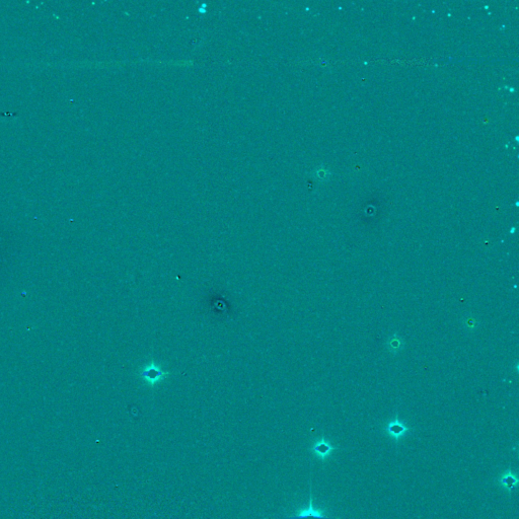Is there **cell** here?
Here are the masks:
<instances>
[{
	"label": "cell",
	"instance_id": "1",
	"mask_svg": "<svg viewBox=\"0 0 519 519\" xmlns=\"http://www.w3.org/2000/svg\"><path fill=\"white\" fill-rule=\"evenodd\" d=\"M168 375V372L163 371L161 367L154 362L147 364L140 371L141 378L150 387H154L161 382Z\"/></svg>",
	"mask_w": 519,
	"mask_h": 519
},
{
	"label": "cell",
	"instance_id": "2",
	"mask_svg": "<svg viewBox=\"0 0 519 519\" xmlns=\"http://www.w3.org/2000/svg\"><path fill=\"white\" fill-rule=\"evenodd\" d=\"M278 519H340V518H335V517H329L326 515H324L323 513H321L320 511L316 510L315 508H313V504H312V497L310 496V500H309V506L303 510L300 511L298 514L296 515H292V516H289V517H283V518H278Z\"/></svg>",
	"mask_w": 519,
	"mask_h": 519
},
{
	"label": "cell",
	"instance_id": "3",
	"mask_svg": "<svg viewBox=\"0 0 519 519\" xmlns=\"http://www.w3.org/2000/svg\"><path fill=\"white\" fill-rule=\"evenodd\" d=\"M386 431L389 435L393 437V438L398 441L401 437H403L409 431V428L399 419H394L393 421L389 423Z\"/></svg>",
	"mask_w": 519,
	"mask_h": 519
},
{
	"label": "cell",
	"instance_id": "4",
	"mask_svg": "<svg viewBox=\"0 0 519 519\" xmlns=\"http://www.w3.org/2000/svg\"><path fill=\"white\" fill-rule=\"evenodd\" d=\"M335 449H338L337 447H334L329 441H326L324 437L319 440L318 442H316L315 444L312 445L311 447V450L313 453H315L319 457H321L322 460H324L325 457L329 455L333 450Z\"/></svg>",
	"mask_w": 519,
	"mask_h": 519
},
{
	"label": "cell",
	"instance_id": "5",
	"mask_svg": "<svg viewBox=\"0 0 519 519\" xmlns=\"http://www.w3.org/2000/svg\"><path fill=\"white\" fill-rule=\"evenodd\" d=\"M500 484L505 486V488L508 489L509 491H513L517 484H518V480L517 477L514 474H512L511 472H508L507 474H505L501 479H500Z\"/></svg>",
	"mask_w": 519,
	"mask_h": 519
},
{
	"label": "cell",
	"instance_id": "6",
	"mask_svg": "<svg viewBox=\"0 0 519 519\" xmlns=\"http://www.w3.org/2000/svg\"><path fill=\"white\" fill-rule=\"evenodd\" d=\"M390 346H391V347H394L395 349H399V347H400V343H399V341H398V342H395V339H394V340H392V341H391V342H390Z\"/></svg>",
	"mask_w": 519,
	"mask_h": 519
}]
</instances>
